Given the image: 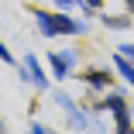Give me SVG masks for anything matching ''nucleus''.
<instances>
[{
  "instance_id": "1",
  "label": "nucleus",
  "mask_w": 134,
  "mask_h": 134,
  "mask_svg": "<svg viewBox=\"0 0 134 134\" xmlns=\"http://www.w3.org/2000/svg\"><path fill=\"white\" fill-rule=\"evenodd\" d=\"M35 24H38V31H41L45 38H59V35L76 38V35H86V24L72 21L69 14H48V10H35Z\"/></svg>"
},
{
  "instance_id": "2",
  "label": "nucleus",
  "mask_w": 134,
  "mask_h": 134,
  "mask_svg": "<svg viewBox=\"0 0 134 134\" xmlns=\"http://www.w3.org/2000/svg\"><path fill=\"white\" fill-rule=\"evenodd\" d=\"M93 110H110L114 114V120H117V134H124V131H131V114H127V100L117 93V90H107V100L103 103H96Z\"/></svg>"
},
{
  "instance_id": "3",
  "label": "nucleus",
  "mask_w": 134,
  "mask_h": 134,
  "mask_svg": "<svg viewBox=\"0 0 134 134\" xmlns=\"http://www.w3.org/2000/svg\"><path fill=\"white\" fill-rule=\"evenodd\" d=\"M55 103H59L62 110H65V117H69V124H72L76 131H90V127H93L96 134L103 131L100 124H93V120H90V117H86V114H83V110H79V107H76V100H72L69 93H62V90H55Z\"/></svg>"
},
{
  "instance_id": "4",
  "label": "nucleus",
  "mask_w": 134,
  "mask_h": 134,
  "mask_svg": "<svg viewBox=\"0 0 134 134\" xmlns=\"http://www.w3.org/2000/svg\"><path fill=\"white\" fill-rule=\"evenodd\" d=\"M21 79L24 83H31L35 90H48V72L41 69V62H38V55H24V62H21Z\"/></svg>"
},
{
  "instance_id": "5",
  "label": "nucleus",
  "mask_w": 134,
  "mask_h": 134,
  "mask_svg": "<svg viewBox=\"0 0 134 134\" xmlns=\"http://www.w3.org/2000/svg\"><path fill=\"white\" fill-rule=\"evenodd\" d=\"M79 65V55H76V48H62V52H48V69L55 79H65L69 69Z\"/></svg>"
},
{
  "instance_id": "6",
  "label": "nucleus",
  "mask_w": 134,
  "mask_h": 134,
  "mask_svg": "<svg viewBox=\"0 0 134 134\" xmlns=\"http://www.w3.org/2000/svg\"><path fill=\"white\" fill-rule=\"evenodd\" d=\"M83 79H86V86H90V90H110V83H114L107 69H86Z\"/></svg>"
},
{
  "instance_id": "7",
  "label": "nucleus",
  "mask_w": 134,
  "mask_h": 134,
  "mask_svg": "<svg viewBox=\"0 0 134 134\" xmlns=\"http://www.w3.org/2000/svg\"><path fill=\"white\" fill-rule=\"evenodd\" d=\"M114 69L120 72V79H124V83L134 90V62L124 55V52H117V55H114Z\"/></svg>"
},
{
  "instance_id": "8",
  "label": "nucleus",
  "mask_w": 134,
  "mask_h": 134,
  "mask_svg": "<svg viewBox=\"0 0 134 134\" xmlns=\"http://www.w3.org/2000/svg\"><path fill=\"white\" fill-rule=\"evenodd\" d=\"M100 21H103L110 31H124V28H131V17H127V14H114V17H110V14H103Z\"/></svg>"
},
{
  "instance_id": "9",
  "label": "nucleus",
  "mask_w": 134,
  "mask_h": 134,
  "mask_svg": "<svg viewBox=\"0 0 134 134\" xmlns=\"http://www.w3.org/2000/svg\"><path fill=\"white\" fill-rule=\"evenodd\" d=\"M28 134H55V131H48L45 124H28Z\"/></svg>"
},
{
  "instance_id": "10",
  "label": "nucleus",
  "mask_w": 134,
  "mask_h": 134,
  "mask_svg": "<svg viewBox=\"0 0 134 134\" xmlns=\"http://www.w3.org/2000/svg\"><path fill=\"white\" fill-rule=\"evenodd\" d=\"M0 62H10V65H14V55L7 52V45H4V41H0Z\"/></svg>"
},
{
  "instance_id": "11",
  "label": "nucleus",
  "mask_w": 134,
  "mask_h": 134,
  "mask_svg": "<svg viewBox=\"0 0 134 134\" xmlns=\"http://www.w3.org/2000/svg\"><path fill=\"white\" fill-rule=\"evenodd\" d=\"M117 52H124V55H127V59H131V62H134V45H131V41H127V45H120V48H117Z\"/></svg>"
},
{
  "instance_id": "12",
  "label": "nucleus",
  "mask_w": 134,
  "mask_h": 134,
  "mask_svg": "<svg viewBox=\"0 0 134 134\" xmlns=\"http://www.w3.org/2000/svg\"><path fill=\"white\" fill-rule=\"evenodd\" d=\"M72 4H83V0H55V7H72Z\"/></svg>"
},
{
  "instance_id": "13",
  "label": "nucleus",
  "mask_w": 134,
  "mask_h": 134,
  "mask_svg": "<svg viewBox=\"0 0 134 134\" xmlns=\"http://www.w3.org/2000/svg\"><path fill=\"white\" fill-rule=\"evenodd\" d=\"M100 4H103V0H83L79 7H100Z\"/></svg>"
},
{
  "instance_id": "14",
  "label": "nucleus",
  "mask_w": 134,
  "mask_h": 134,
  "mask_svg": "<svg viewBox=\"0 0 134 134\" xmlns=\"http://www.w3.org/2000/svg\"><path fill=\"white\" fill-rule=\"evenodd\" d=\"M124 7H127V14L134 17V0H124Z\"/></svg>"
},
{
  "instance_id": "15",
  "label": "nucleus",
  "mask_w": 134,
  "mask_h": 134,
  "mask_svg": "<svg viewBox=\"0 0 134 134\" xmlns=\"http://www.w3.org/2000/svg\"><path fill=\"white\" fill-rule=\"evenodd\" d=\"M124 134H134V127H131V131H124Z\"/></svg>"
},
{
  "instance_id": "16",
  "label": "nucleus",
  "mask_w": 134,
  "mask_h": 134,
  "mask_svg": "<svg viewBox=\"0 0 134 134\" xmlns=\"http://www.w3.org/2000/svg\"><path fill=\"white\" fill-rule=\"evenodd\" d=\"M0 134H4V124H0Z\"/></svg>"
}]
</instances>
